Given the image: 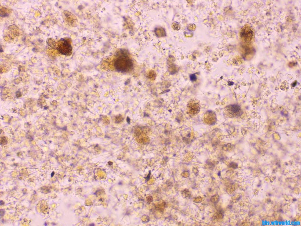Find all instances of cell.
<instances>
[{
  "label": "cell",
  "instance_id": "cell-12",
  "mask_svg": "<svg viewBox=\"0 0 301 226\" xmlns=\"http://www.w3.org/2000/svg\"><path fill=\"white\" fill-rule=\"evenodd\" d=\"M170 89H167V90H165V91H163V92H161V93H161H161H162V94H163V93H166V92H169V91H170Z\"/></svg>",
  "mask_w": 301,
  "mask_h": 226
},
{
  "label": "cell",
  "instance_id": "cell-3",
  "mask_svg": "<svg viewBox=\"0 0 301 226\" xmlns=\"http://www.w3.org/2000/svg\"><path fill=\"white\" fill-rule=\"evenodd\" d=\"M241 107L237 104H231L225 107L223 113L225 117L228 118H237L243 114Z\"/></svg>",
  "mask_w": 301,
  "mask_h": 226
},
{
  "label": "cell",
  "instance_id": "cell-1",
  "mask_svg": "<svg viewBox=\"0 0 301 226\" xmlns=\"http://www.w3.org/2000/svg\"><path fill=\"white\" fill-rule=\"evenodd\" d=\"M113 61L115 69L118 72H126L132 69L133 64L125 49H121L116 52Z\"/></svg>",
  "mask_w": 301,
  "mask_h": 226
},
{
  "label": "cell",
  "instance_id": "cell-7",
  "mask_svg": "<svg viewBox=\"0 0 301 226\" xmlns=\"http://www.w3.org/2000/svg\"><path fill=\"white\" fill-rule=\"evenodd\" d=\"M47 43L48 45L52 48L55 49H56V43L54 40L52 38H48L47 40Z\"/></svg>",
  "mask_w": 301,
  "mask_h": 226
},
{
  "label": "cell",
  "instance_id": "cell-10",
  "mask_svg": "<svg viewBox=\"0 0 301 226\" xmlns=\"http://www.w3.org/2000/svg\"><path fill=\"white\" fill-rule=\"evenodd\" d=\"M190 80L192 81H195L196 80L197 78L195 74H193L190 75Z\"/></svg>",
  "mask_w": 301,
  "mask_h": 226
},
{
  "label": "cell",
  "instance_id": "cell-5",
  "mask_svg": "<svg viewBox=\"0 0 301 226\" xmlns=\"http://www.w3.org/2000/svg\"><path fill=\"white\" fill-rule=\"evenodd\" d=\"M240 36L244 42L246 43H249L253 38V32L249 26H245L241 29L240 32Z\"/></svg>",
  "mask_w": 301,
  "mask_h": 226
},
{
  "label": "cell",
  "instance_id": "cell-4",
  "mask_svg": "<svg viewBox=\"0 0 301 226\" xmlns=\"http://www.w3.org/2000/svg\"><path fill=\"white\" fill-rule=\"evenodd\" d=\"M200 105L199 101L197 99H192L188 102L187 107L188 114L191 117L197 114L200 112Z\"/></svg>",
  "mask_w": 301,
  "mask_h": 226
},
{
  "label": "cell",
  "instance_id": "cell-2",
  "mask_svg": "<svg viewBox=\"0 0 301 226\" xmlns=\"http://www.w3.org/2000/svg\"><path fill=\"white\" fill-rule=\"evenodd\" d=\"M60 54L67 56L71 55L72 48L70 40L68 39L62 38L56 43V49Z\"/></svg>",
  "mask_w": 301,
  "mask_h": 226
},
{
  "label": "cell",
  "instance_id": "cell-6",
  "mask_svg": "<svg viewBox=\"0 0 301 226\" xmlns=\"http://www.w3.org/2000/svg\"><path fill=\"white\" fill-rule=\"evenodd\" d=\"M203 119L206 124L209 125H213L217 121V116L213 111L208 110L204 114Z\"/></svg>",
  "mask_w": 301,
  "mask_h": 226
},
{
  "label": "cell",
  "instance_id": "cell-8",
  "mask_svg": "<svg viewBox=\"0 0 301 226\" xmlns=\"http://www.w3.org/2000/svg\"><path fill=\"white\" fill-rule=\"evenodd\" d=\"M40 209L43 212H46L48 210V207L46 203L44 201L42 202L40 206Z\"/></svg>",
  "mask_w": 301,
  "mask_h": 226
},
{
  "label": "cell",
  "instance_id": "cell-11",
  "mask_svg": "<svg viewBox=\"0 0 301 226\" xmlns=\"http://www.w3.org/2000/svg\"><path fill=\"white\" fill-rule=\"evenodd\" d=\"M127 123L128 124H130V118L129 117H127Z\"/></svg>",
  "mask_w": 301,
  "mask_h": 226
},
{
  "label": "cell",
  "instance_id": "cell-9",
  "mask_svg": "<svg viewBox=\"0 0 301 226\" xmlns=\"http://www.w3.org/2000/svg\"><path fill=\"white\" fill-rule=\"evenodd\" d=\"M172 27L173 29L178 30L180 29V25L179 23L175 22L173 23Z\"/></svg>",
  "mask_w": 301,
  "mask_h": 226
}]
</instances>
